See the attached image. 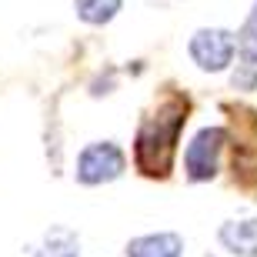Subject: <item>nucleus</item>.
Wrapping results in <instances>:
<instances>
[{
    "label": "nucleus",
    "mask_w": 257,
    "mask_h": 257,
    "mask_svg": "<svg viewBox=\"0 0 257 257\" xmlns=\"http://www.w3.org/2000/svg\"><path fill=\"white\" fill-rule=\"evenodd\" d=\"M187 117H191V97L174 87H167L151 104V110L141 117L137 137H134V167L144 177H151V181L171 177L174 154H177Z\"/></svg>",
    "instance_id": "1"
},
{
    "label": "nucleus",
    "mask_w": 257,
    "mask_h": 257,
    "mask_svg": "<svg viewBox=\"0 0 257 257\" xmlns=\"http://www.w3.org/2000/svg\"><path fill=\"white\" fill-rule=\"evenodd\" d=\"M224 110L230 114V177L247 197H257V110L247 104H224Z\"/></svg>",
    "instance_id": "2"
},
{
    "label": "nucleus",
    "mask_w": 257,
    "mask_h": 257,
    "mask_svg": "<svg viewBox=\"0 0 257 257\" xmlns=\"http://www.w3.org/2000/svg\"><path fill=\"white\" fill-rule=\"evenodd\" d=\"M227 151V127H200L184 151V171L187 181L204 184L214 181L220 171V157Z\"/></svg>",
    "instance_id": "3"
},
{
    "label": "nucleus",
    "mask_w": 257,
    "mask_h": 257,
    "mask_svg": "<svg viewBox=\"0 0 257 257\" xmlns=\"http://www.w3.org/2000/svg\"><path fill=\"white\" fill-rule=\"evenodd\" d=\"M124 167H127V157L114 141H97V144H87L84 151L77 154L74 177L84 187H97V184L117 181L124 174Z\"/></svg>",
    "instance_id": "4"
},
{
    "label": "nucleus",
    "mask_w": 257,
    "mask_h": 257,
    "mask_svg": "<svg viewBox=\"0 0 257 257\" xmlns=\"http://www.w3.org/2000/svg\"><path fill=\"white\" fill-rule=\"evenodd\" d=\"M187 54L204 74H220L237 57V34L224 27H200L187 44Z\"/></svg>",
    "instance_id": "5"
},
{
    "label": "nucleus",
    "mask_w": 257,
    "mask_h": 257,
    "mask_svg": "<svg viewBox=\"0 0 257 257\" xmlns=\"http://www.w3.org/2000/svg\"><path fill=\"white\" fill-rule=\"evenodd\" d=\"M230 84H234V90H254L257 87V0L237 34V64H234Z\"/></svg>",
    "instance_id": "6"
},
{
    "label": "nucleus",
    "mask_w": 257,
    "mask_h": 257,
    "mask_svg": "<svg viewBox=\"0 0 257 257\" xmlns=\"http://www.w3.org/2000/svg\"><path fill=\"white\" fill-rule=\"evenodd\" d=\"M184 237L174 230H157V234H144V237L127 240L124 254L127 257H181Z\"/></svg>",
    "instance_id": "7"
},
{
    "label": "nucleus",
    "mask_w": 257,
    "mask_h": 257,
    "mask_svg": "<svg viewBox=\"0 0 257 257\" xmlns=\"http://www.w3.org/2000/svg\"><path fill=\"white\" fill-rule=\"evenodd\" d=\"M220 244L237 257H257V217L247 220H227L217 230Z\"/></svg>",
    "instance_id": "8"
},
{
    "label": "nucleus",
    "mask_w": 257,
    "mask_h": 257,
    "mask_svg": "<svg viewBox=\"0 0 257 257\" xmlns=\"http://www.w3.org/2000/svg\"><path fill=\"white\" fill-rule=\"evenodd\" d=\"M27 257H80V237L70 227H50L44 230L37 247H30Z\"/></svg>",
    "instance_id": "9"
},
{
    "label": "nucleus",
    "mask_w": 257,
    "mask_h": 257,
    "mask_svg": "<svg viewBox=\"0 0 257 257\" xmlns=\"http://www.w3.org/2000/svg\"><path fill=\"white\" fill-rule=\"evenodd\" d=\"M120 7H124V0H74L77 17L84 20V24H90V27L110 24L120 14Z\"/></svg>",
    "instance_id": "10"
}]
</instances>
